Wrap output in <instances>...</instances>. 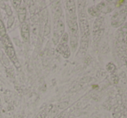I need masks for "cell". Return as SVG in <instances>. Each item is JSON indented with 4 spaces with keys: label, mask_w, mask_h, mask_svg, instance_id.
Returning <instances> with one entry per match:
<instances>
[{
    "label": "cell",
    "mask_w": 127,
    "mask_h": 118,
    "mask_svg": "<svg viewBox=\"0 0 127 118\" xmlns=\"http://www.w3.org/2000/svg\"><path fill=\"white\" fill-rule=\"evenodd\" d=\"M78 13H79V24L80 30L81 33V40H80V50L85 52L88 48L89 44V25L87 21V10H86V2H78Z\"/></svg>",
    "instance_id": "obj_1"
},
{
    "label": "cell",
    "mask_w": 127,
    "mask_h": 118,
    "mask_svg": "<svg viewBox=\"0 0 127 118\" xmlns=\"http://www.w3.org/2000/svg\"><path fill=\"white\" fill-rule=\"evenodd\" d=\"M68 43V34L64 33L62 38L60 39L58 44H57V51L64 58H68L70 57V49L67 44Z\"/></svg>",
    "instance_id": "obj_2"
},
{
    "label": "cell",
    "mask_w": 127,
    "mask_h": 118,
    "mask_svg": "<svg viewBox=\"0 0 127 118\" xmlns=\"http://www.w3.org/2000/svg\"><path fill=\"white\" fill-rule=\"evenodd\" d=\"M55 23V28H54V34H53V42L54 44L56 45L58 44L60 39L62 38V35L65 32V24H64V21L62 17L57 19V20H54Z\"/></svg>",
    "instance_id": "obj_3"
},
{
    "label": "cell",
    "mask_w": 127,
    "mask_h": 118,
    "mask_svg": "<svg viewBox=\"0 0 127 118\" xmlns=\"http://www.w3.org/2000/svg\"><path fill=\"white\" fill-rule=\"evenodd\" d=\"M5 54H6L7 58H9V60H10L12 62H13L15 67L17 68V69H20L21 63L18 61V58H17V57L16 51H15V49H14V47L5 48Z\"/></svg>",
    "instance_id": "obj_4"
},
{
    "label": "cell",
    "mask_w": 127,
    "mask_h": 118,
    "mask_svg": "<svg viewBox=\"0 0 127 118\" xmlns=\"http://www.w3.org/2000/svg\"><path fill=\"white\" fill-rule=\"evenodd\" d=\"M21 37L23 40L28 42L30 37V25L27 22H24L21 24Z\"/></svg>",
    "instance_id": "obj_5"
},
{
    "label": "cell",
    "mask_w": 127,
    "mask_h": 118,
    "mask_svg": "<svg viewBox=\"0 0 127 118\" xmlns=\"http://www.w3.org/2000/svg\"><path fill=\"white\" fill-rule=\"evenodd\" d=\"M24 2H22V3H21V5L19 6V8L17 10V17H18V20L21 24L25 22L26 16H27V10H26L25 4H24Z\"/></svg>",
    "instance_id": "obj_6"
},
{
    "label": "cell",
    "mask_w": 127,
    "mask_h": 118,
    "mask_svg": "<svg viewBox=\"0 0 127 118\" xmlns=\"http://www.w3.org/2000/svg\"><path fill=\"white\" fill-rule=\"evenodd\" d=\"M1 42L2 44L4 46V48H10V47H13V44H12L11 40H10V37L8 35L4 36V37H1Z\"/></svg>",
    "instance_id": "obj_7"
},
{
    "label": "cell",
    "mask_w": 127,
    "mask_h": 118,
    "mask_svg": "<svg viewBox=\"0 0 127 118\" xmlns=\"http://www.w3.org/2000/svg\"><path fill=\"white\" fill-rule=\"evenodd\" d=\"M0 61H1L2 63H3L4 66H6V67H9V66H10V61H9V58H7L6 54H5L2 50H0Z\"/></svg>",
    "instance_id": "obj_8"
},
{
    "label": "cell",
    "mask_w": 127,
    "mask_h": 118,
    "mask_svg": "<svg viewBox=\"0 0 127 118\" xmlns=\"http://www.w3.org/2000/svg\"><path fill=\"white\" fill-rule=\"evenodd\" d=\"M29 10L31 15H35L36 11V3L35 1H30L29 2Z\"/></svg>",
    "instance_id": "obj_9"
},
{
    "label": "cell",
    "mask_w": 127,
    "mask_h": 118,
    "mask_svg": "<svg viewBox=\"0 0 127 118\" xmlns=\"http://www.w3.org/2000/svg\"><path fill=\"white\" fill-rule=\"evenodd\" d=\"M7 35V30L5 27L4 24H3V20L0 19V37H3Z\"/></svg>",
    "instance_id": "obj_10"
},
{
    "label": "cell",
    "mask_w": 127,
    "mask_h": 118,
    "mask_svg": "<svg viewBox=\"0 0 127 118\" xmlns=\"http://www.w3.org/2000/svg\"><path fill=\"white\" fill-rule=\"evenodd\" d=\"M4 10H5V12H6V14H7L8 17H11L12 14H13V11H12V10H11V7H10V5L8 4V3L5 4Z\"/></svg>",
    "instance_id": "obj_11"
},
{
    "label": "cell",
    "mask_w": 127,
    "mask_h": 118,
    "mask_svg": "<svg viewBox=\"0 0 127 118\" xmlns=\"http://www.w3.org/2000/svg\"><path fill=\"white\" fill-rule=\"evenodd\" d=\"M14 22H15V17H14L13 16L8 17V20H7V27H8V29L13 25Z\"/></svg>",
    "instance_id": "obj_12"
},
{
    "label": "cell",
    "mask_w": 127,
    "mask_h": 118,
    "mask_svg": "<svg viewBox=\"0 0 127 118\" xmlns=\"http://www.w3.org/2000/svg\"><path fill=\"white\" fill-rule=\"evenodd\" d=\"M22 2L23 1H11V3L14 8H15V10H17L21 5V3H22Z\"/></svg>",
    "instance_id": "obj_13"
},
{
    "label": "cell",
    "mask_w": 127,
    "mask_h": 118,
    "mask_svg": "<svg viewBox=\"0 0 127 118\" xmlns=\"http://www.w3.org/2000/svg\"><path fill=\"white\" fill-rule=\"evenodd\" d=\"M46 117V113L45 111H41L40 113L37 114V116L35 117V118H45Z\"/></svg>",
    "instance_id": "obj_14"
},
{
    "label": "cell",
    "mask_w": 127,
    "mask_h": 118,
    "mask_svg": "<svg viewBox=\"0 0 127 118\" xmlns=\"http://www.w3.org/2000/svg\"><path fill=\"white\" fill-rule=\"evenodd\" d=\"M0 17H1V10H0Z\"/></svg>",
    "instance_id": "obj_15"
}]
</instances>
